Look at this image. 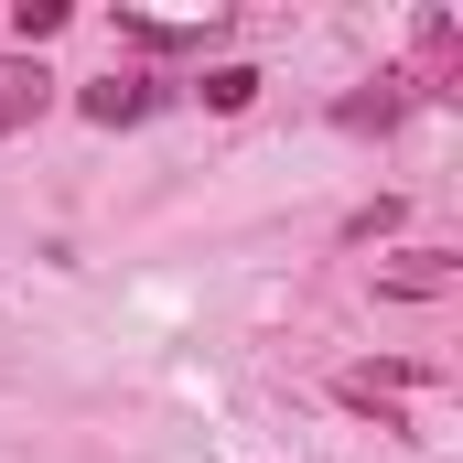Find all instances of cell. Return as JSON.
<instances>
[{"label": "cell", "mask_w": 463, "mask_h": 463, "mask_svg": "<svg viewBox=\"0 0 463 463\" xmlns=\"http://www.w3.org/2000/svg\"><path fill=\"white\" fill-rule=\"evenodd\" d=\"M43 109H54V76H43L33 54H0V140H11V129H33Z\"/></svg>", "instance_id": "cell-1"}, {"label": "cell", "mask_w": 463, "mask_h": 463, "mask_svg": "<svg viewBox=\"0 0 463 463\" xmlns=\"http://www.w3.org/2000/svg\"><path fill=\"white\" fill-rule=\"evenodd\" d=\"M76 109L98 118V129H129V118L162 109V87H151V76H98V87H76Z\"/></svg>", "instance_id": "cell-2"}, {"label": "cell", "mask_w": 463, "mask_h": 463, "mask_svg": "<svg viewBox=\"0 0 463 463\" xmlns=\"http://www.w3.org/2000/svg\"><path fill=\"white\" fill-rule=\"evenodd\" d=\"M453 280V248H399V269H377V291H442Z\"/></svg>", "instance_id": "cell-3"}, {"label": "cell", "mask_w": 463, "mask_h": 463, "mask_svg": "<svg viewBox=\"0 0 463 463\" xmlns=\"http://www.w3.org/2000/svg\"><path fill=\"white\" fill-rule=\"evenodd\" d=\"M399 87H410V76H388V87H377V98H345V129H399V109H410V98H399Z\"/></svg>", "instance_id": "cell-4"}, {"label": "cell", "mask_w": 463, "mask_h": 463, "mask_svg": "<svg viewBox=\"0 0 463 463\" xmlns=\"http://www.w3.org/2000/svg\"><path fill=\"white\" fill-rule=\"evenodd\" d=\"M118 33H129V43H140V54H184V43H205V33H194V22H151V11H129V22H118Z\"/></svg>", "instance_id": "cell-5"}, {"label": "cell", "mask_w": 463, "mask_h": 463, "mask_svg": "<svg viewBox=\"0 0 463 463\" xmlns=\"http://www.w3.org/2000/svg\"><path fill=\"white\" fill-rule=\"evenodd\" d=\"M11 33H22V54H33V43H54V33H65V0H22V11H11Z\"/></svg>", "instance_id": "cell-6"}, {"label": "cell", "mask_w": 463, "mask_h": 463, "mask_svg": "<svg viewBox=\"0 0 463 463\" xmlns=\"http://www.w3.org/2000/svg\"><path fill=\"white\" fill-rule=\"evenodd\" d=\"M248 98H259V76H248V65H216V76H205V109H248Z\"/></svg>", "instance_id": "cell-7"}]
</instances>
